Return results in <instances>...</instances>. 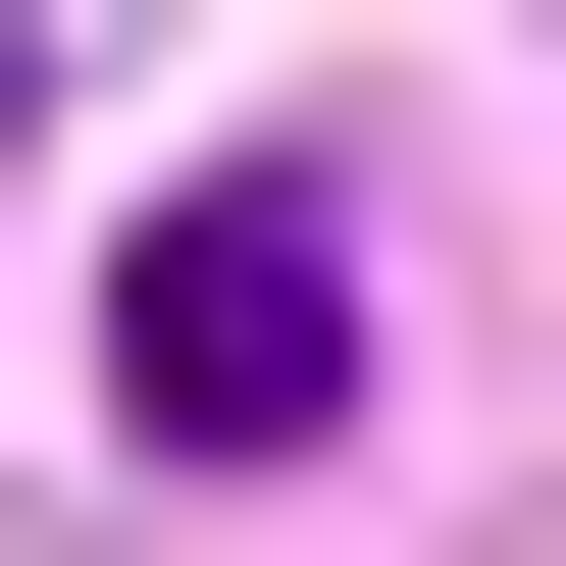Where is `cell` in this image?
Instances as JSON below:
<instances>
[{
    "label": "cell",
    "mask_w": 566,
    "mask_h": 566,
    "mask_svg": "<svg viewBox=\"0 0 566 566\" xmlns=\"http://www.w3.org/2000/svg\"><path fill=\"white\" fill-rule=\"evenodd\" d=\"M104 412L155 463H360V207H310V155H207V207L104 258Z\"/></svg>",
    "instance_id": "6da1fadb"
}]
</instances>
